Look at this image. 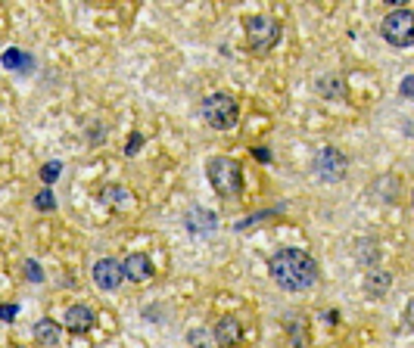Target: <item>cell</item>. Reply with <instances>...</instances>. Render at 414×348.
I'll list each match as a JSON object with an SVG mask.
<instances>
[{"mask_svg": "<svg viewBox=\"0 0 414 348\" xmlns=\"http://www.w3.org/2000/svg\"><path fill=\"white\" fill-rule=\"evenodd\" d=\"M268 271H271L274 283L280 289H287V293H302V289L315 286V280H318V264L302 249H280V252H274L271 261H268Z\"/></svg>", "mask_w": 414, "mask_h": 348, "instance_id": "obj_1", "label": "cell"}, {"mask_svg": "<svg viewBox=\"0 0 414 348\" xmlns=\"http://www.w3.org/2000/svg\"><path fill=\"white\" fill-rule=\"evenodd\" d=\"M206 171H209V184H212L215 193L237 196L240 190H243V168H240V162L228 159V156H215V159H209Z\"/></svg>", "mask_w": 414, "mask_h": 348, "instance_id": "obj_2", "label": "cell"}, {"mask_svg": "<svg viewBox=\"0 0 414 348\" xmlns=\"http://www.w3.org/2000/svg\"><path fill=\"white\" fill-rule=\"evenodd\" d=\"M280 40V22L271 16H249L246 19V44L256 56H265Z\"/></svg>", "mask_w": 414, "mask_h": 348, "instance_id": "obj_3", "label": "cell"}, {"mask_svg": "<svg viewBox=\"0 0 414 348\" xmlns=\"http://www.w3.org/2000/svg\"><path fill=\"white\" fill-rule=\"evenodd\" d=\"M237 100L231 94H209L203 100V121L215 131H228V127L237 125Z\"/></svg>", "mask_w": 414, "mask_h": 348, "instance_id": "obj_4", "label": "cell"}, {"mask_svg": "<svg viewBox=\"0 0 414 348\" xmlns=\"http://www.w3.org/2000/svg\"><path fill=\"white\" fill-rule=\"evenodd\" d=\"M380 34L393 44V47H408L414 40V16L408 13V10H395V13H389L387 19H383Z\"/></svg>", "mask_w": 414, "mask_h": 348, "instance_id": "obj_5", "label": "cell"}, {"mask_svg": "<svg viewBox=\"0 0 414 348\" xmlns=\"http://www.w3.org/2000/svg\"><path fill=\"white\" fill-rule=\"evenodd\" d=\"M346 168H349L346 156H343L337 147L321 149L318 159H315V174H318L321 181H327V184L343 181V177H346Z\"/></svg>", "mask_w": 414, "mask_h": 348, "instance_id": "obj_6", "label": "cell"}, {"mask_svg": "<svg viewBox=\"0 0 414 348\" xmlns=\"http://www.w3.org/2000/svg\"><path fill=\"white\" fill-rule=\"evenodd\" d=\"M125 280V271L122 264H119L116 258H100L94 264V283L100 289H106V293H112V289H119Z\"/></svg>", "mask_w": 414, "mask_h": 348, "instance_id": "obj_7", "label": "cell"}, {"mask_svg": "<svg viewBox=\"0 0 414 348\" xmlns=\"http://www.w3.org/2000/svg\"><path fill=\"white\" fill-rule=\"evenodd\" d=\"M215 342L221 348H234V345H240V339H243V323L237 321V317H221V321L215 323Z\"/></svg>", "mask_w": 414, "mask_h": 348, "instance_id": "obj_8", "label": "cell"}, {"mask_svg": "<svg viewBox=\"0 0 414 348\" xmlns=\"http://www.w3.org/2000/svg\"><path fill=\"white\" fill-rule=\"evenodd\" d=\"M94 323H97V314L88 308V305H72V308L66 311V321H62V327H66L69 333H88Z\"/></svg>", "mask_w": 414, "mask_h": 348, "instance_id": "obj_9", "label": "cell"}, {"mask_svg": "<svg viewBox=\"0 0 414 348\" xmlns=\"http://www.w3.org/2000/svg\"><path fill=\"white\" fill-rule=\"evenodd\" d=\"M122 271H125V277H128V280L147 283L149 277H153V261H149L143 252H134V255H128V261L122 264Z\"/></svg>", "mask_w": 414, "mask_h": 348, "instance_id": "obj_10", "label": "cell"}, {"mask_svg": "<svg viewBox=\"0 0 414 348\" xmlns=\"http://www.w3.org/2000/svg\"><path fill=\"white\" fill-rule=\"evenodd\" d=\"M218 218L212 212H206V208L193 206L191 212H187V230H193V234H209V230H215Z\"/></svg>", "mask_w": 414, "mask_h": 348, "instance_id": "obj_11", "label": "cell"}, {"mask_svg": "<svg viewBox=\"0 0 414 348\" xmlns=\"http://www.w3.org/2000/svg\"><path fill=\"white\" fill-rule=\"evenodd\" d=\"M389 286H393V277L383 274V271H377V274L365 277V293L371 295V299H383V295L389 293Z\"/></svg>", "mask_w": 414, "mask_h": 348, "instance_id": "obj_12", "label": "cell"}, {"mask_svg": "<svg viewBox=\"0 0 414 348\" xmlns=\"http://www.w3.org/2000/svg\"><path fill=\"white\" fill-rule=\"evenodd\" d=\"M60 333H62V327L56 321H50V317L34 323V336H38L41 345H56V342H60Z\"/></svg>", "mask_w": 414, "mask_h": 348, "instance_id": "obj_13", "label": "cell"}, {"mask_svg": "<svg viewBox=\"0 0 414 348\" xmlns=\"http://www.w3.org/2000/svg\"><path fill=\"white\" fill-rule=\"evenodd\" d=\"M315 90H318V94H324L327 100H340V97H346V84H343L337 75H324V78L315 84Z\"/></svg>", "mask_w": 414, "mask_h": 348, "instance_id": "obj_14", "label": "cell"}, {"mask_svg": "<svg viewBox=\"0 0 414 348\" xmlns=\"http://www.w3.org/2000/svg\"><path fill=\"white\" fill-rule=\"evenodd\" d=\"M3 66L7 69H16V72H32V56L25 53V50H16V47H10L7 53H3Z\"/></svg>", "mask_w": 414, "mask_h": 348, "instance_id": "obj_15", "label": "cell"}, {"mask_svg": "<svg viewBox=\"0 0 414 348\" xmlns=\"http://www.w3.org/2000/svg\"><path fill=\"white\" fill-rule=\"evenodd\" d=\"M100 199H103V202H109V206H116V199L131 202V193H128V190H122V187H106V190H103Z\"/></svg>", "mask_w": 414, "mask_h": 348, "instance_id": "obj_16", "label": "cell"}, {"mask_svg": "<svg viewBox=\"0 0 414 348\" xmlns=\"http://www.w3.org/2000/svg\"><path fill=\"white\" fill-rule=\"evenodd\" d=\"M34 206L41 208V212H50V208L56 206V202H53V193H50V190H44V193H38V196H34Z\"/></svg>", "mask_w": 414, "mask_h": 348, "instance_id": "obj_17", "label": "cell"}, {"mask_svg": "<svg viewBox=\"0 0 414 348\" xmlns=\"http://www.w3.org/2000/svg\"><path fill=\"white\" fill-rule=\"evenodd\" d=\"M25 274H28V280H34V283H41V280H44V271L38 268V261H34V258L25 261Z\"/></svg>", "mask_w": 414, "mask_h": 348, "instance_id": "obj_18", "label": "cell"}, {"mask_svg": "<svg viewBox=\"0 0 414 348\" xmlns=\"http://www.w3.org/2000/svg\"><path fill=\"white\" fill-rule=\"evenodd\" d=\"M60 162H47V165H44V171H41V177H44V184H53L56 181V174H60Z\"/></svg>", "mask_w": 414, "mask_h": 348, "instance_id": "obj_19", "label": "cell"}, {"mask_svg": "<svg viewBox=\"0 0 414 348\" xmlns=\"http://www.w3.org/2000/svg\"><path fill=\"white\" fill-rule=\"evenodd\" d=\"M143 147V137L141 134H131L128 137V147H125V156H137V149Z\"/></svg>", "mask_w": 414, "mask_h": 348, "instance_id": "obj_20", "label": "cell"}, {"mask_svg": "<svg viewBox=\"0 0 414 348\" xmlns=\"http://www.w3.org/2000/svg\"><path fill=\"white\" fill-rule=\"evenodd\" d=\"M402 94L405 97L414 94V75H405V81H402Z\"/></svg>", "mask_w": 414, "mask_h": 348, "instance_id": "obj_21", "label": "cell"}, {"mask_svg": "<svg viewBox=\"0 0 414 348\" xmlns=\"http://www.w3.org/2000/svg\"><path fill=\"white\" fill-rule=\"evenodd\" d=\"M16 317V305H3L0 308V321H13Z\"/></svg>", "mask_w": 414, "mask_h": 348, "instance_id": "obj_22", "label": "cell"}, {"mask_svg": "<svg viewBox=\"0 0 414 348\" xmlns=\"http://www.w3.org/2000/svg\"><path fill=\"white\" fill-rule=\"evenodd\" d=\"M256 159H258V162H271V153H268V149H262V147H258V149H256Z\"/></svg>", "mask_w": 414, "mask_h": 348, "instance_id": "obj_23", "label": "cell"}]
</instances>
